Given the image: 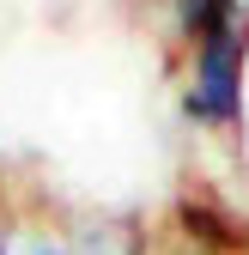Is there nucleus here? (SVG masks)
I'll list each match as a JSON object with an SVG mask.
<instances>
[{
    "mask_svg": "<svg viewBox=\"0 0 249 255\" xmlns=\"http://www.w3.org/2000/svg\"><path fill=\"white\" fill-rule=\"evenodd\" d=\"M243 110V30H207L195 49V79H189V116L225 128Z\"/></svg>",
    "mask_w": 249,
    "mask_h": 255,
    "instance_id": "obj_1",
    "label": "nucleus"
}]
</instances>
